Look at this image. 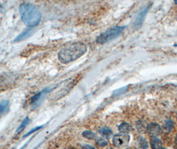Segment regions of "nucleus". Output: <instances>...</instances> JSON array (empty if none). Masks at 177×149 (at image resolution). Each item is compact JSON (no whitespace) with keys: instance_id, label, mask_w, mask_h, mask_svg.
I'll return each instance as SVG.
<instances>
[{"instance_id":"1","label":"nucleus","mask_w":177,"mask_h":149,"mask_svg":"<svg viewBox=\"0 0 177 149\" xmlns=\"http://www.w3.org/2000/svg\"><path fill=\"white\" fill-rule=\"evenodd\" d=\"M85 43L76 42L66 45L58 53V58L62 64H68L80 58L87 52Z\"/></svg>"},{"instance_id":"2","label":"nucleus","mask_w":177,"mask_h":149,"mask_svg":"<svg viewBox=\"0 0 177 149\" xmlns=\"http://www.w3.org/2000/svg\"><path fill=\"white\" fill-rule=\"evenodd\" d=\"M21 19L28 27L37 26L41 19V14L39 9L30 3H23L19 6Z\"/></svg>"},{"instance_id":"3","label":"nucleus","mask_w":177,"mask_h":149,"mask_svg":"<svg viewBox=\"0 0 177 149\" xmlns=\"http://www.w3.org/2000/svg\"><path fill=\"white\" fill-rule=\"evenodd\" d=\"M74 84V80H71V79H68V80H65L61 82L58 86H57L50 92V94L49 95L50 99L57 101L64 97L72 89Z\"/></svg>"},{"instance_id":"4","label":"nucleus","mask_w":177,"mask_h":149,"mask_svg":"<svg viewBox=\"0 0 177 149\" xmlns=\"http://www.w3.org/2000/svg\"><path fill=\"white\" fill-rule=\"evenodd\" d=\"M126 27H114L107 29L106 31L101 34L97 38L96 41L99 44H105L109 41H112L113 39L118 37Z\"/></svg>"},{"instance_id":"5","label":"nucleus","mask_w":177,"mask_h":149,"mask_svg":"<svg viewBox=\"0 0 177 149\" xmlns=\"http://www.w3.org/2000/svg\"><path fill=\"white\" fill-rule=\"evenodd\" d=\"M130 141L129 135L127 134H117L113 137V143L119 148H122L128 145Z\"/></svg>"},{"instance_id":"6","label":"nucleus","mask_w":177,"mask_h":149,"mask_svg":"<svg viewBox=\"0 0 177 149\" xmlns=\"http://www.w3.org/2000/svg\"><path fill=\"white\" fill-rule=\"evenodd\" d=\"M147 132L153 137H157L162 133V129L161 126L155 123H151L148 125Z\"/></svg>"},{"instance_id":"7","label":"nucleus","mask_w":177,"mask_h":149,"mask_svg":"<svg viewBox=\"0 0 177 149\" xmlns=\"http://www.w3.org/2000/svg\"><path fill=\"white\" fill-rule=\"evenodd\" d=\"M50 92V90L49 89H45L43 91H41V92L38 93L37 94L33 95V97L31 99V105L32 106L36 107L41 102V101L43 100V98L45 97L47 93Z\"/></svg>"},{"instance_id":"8","label":"nucleus","mask_w":177,"mask_h":149,"mask_svg":"<svg viewBox=\"0 0 177 149\" xmlns=\"http://www.w3.org/2000/svg\"><path fill=\"white\" fill-rule=\"evenodd\" d=\"M35 29L33 27L32 28H29L27 30H25V31H24L21 34H19L15 39L14 42H21L22 41H24L25 39L28 38L29 37H32L33 34L35 33Z\"/></svg>"},{"instance_id":"9","label":"nucleus","mask_w":177,"mask_h":149,"mask_svg":"<svg viewBox=\"0 0 177 149\" xmlns=\"http://www.w3.org/2000/svg\"><path fill=\"white\" fill-rule=\"evenodd\" d=\"M149 7H147V8L145 9L144 10H143L142 11H141V12L140 13V14H139V15L138 16V17H137V19H136V21H135V27L136 28L139 27L141 25H142L143 22V21H144V18H145V14H147V12L148 10H149Z\"/></svg>"},{"instance_id":"10","label":"nucleus","mask_w":177,"mask_h":149,"mask_svg":"<svg viewBox=\"0 0 177 149\" xmlns=\"http://www.w3.org/2000/svg\"><path fill=\"white\" fill-rule=\"evenodd\" d=\"M118 130L119 131V132H121L123 134H127L131 132L132 127L130 124L127 123H123L122 124L119 126Z\"/></svg>"},{"instance_id":"11","label":"nucleus","mask_w":177,"mask_h":149,"mask_svg":"<svg viewBox=\"0 0 177 149\" xmlns=\"http://www.w3.org/2000/svg\"><path fill=\"white\" fill-rule=\"evenodd\" d=\"M147 126L148 125L147 123V122H146L145 121L139 120L136 123V127L140 133H143L145 132V131H147Z\"/></svg>"},{"instance_id":"12","label":"nucleus","mask_w":177,"mask_h":149,"mask_svg":"<svg viewBox=\"0 0 177 149\" xmlns=\"http://www.w3.org/2000/svg\"><path fill=\"white\" fill-rule=\"evenodd\" d=\"M150 145L153 149H161L162 143L159 139L156 137H153L150 140Z\"/></svg>"},{"instance_id":"13","label":"nucleus","mask_w":177,"mask_h":149,"mask_svg":"<svg viewBox=\"0 0 177 149\" xmlns=\"http://www.w3.org/2000/svg\"><path fill=\"white\" fill-rule=\"evenodd\" d=\"M10 108V103L7 101L0 102V115L5 113L9 111Z\"/></svg>"},{"instance_id":"14","label":"nucleus","mask_w":177,"mask_h":149,"mask_svg":"<svg viewBox=\"0 0 177 149\" xmlns=\"http://www.w3.org/2000/svg\"><path fill=\"white\" fill-rule=\"evenodd\" d=\"M29 122H30L29 118L28 117H25V119H24V121L21 122V125L19 126V127L17 128V129L16 130V133H19V132H21V131H23V130L26 127V126H27V125L29 124Z\"/></svg>"},{"instance_id":"15","label":"nucleus","mask_w":177,"mask_h":149,"mask_svg":"<svg viewBox=\"0 0 177 149\" xmlns=\"http://www.w3.org/2000/svg\"><path fill=\"white\" fill-rule=\"evenodd\" d=\"M137 143H138L139 147L142 149H147L149 147V144L147 140L143 137H139L138 139V141H137Z\"/></svg>"},{"instance_id":"16","label":"nucleus","mask_w":177,"mask_h":149,"mask_svg":"<svg viewBox=\"0 0 177 149\" xmlns=\"http://www.w3.org/2000/svg\"><path fill=\"white\" fill-rule=\"evenodd\" d=\"M99 133L101 135L105 136V137H109V136L111 135L113 133L112 131L108 127H102V128L99 129Z\"/></svg>"},{"instance_id":"17","label":"nucleus","mask_w":177,"mask_h":149,"mask_svg":"<svg viewBox=\"0 0 177 149\" xmlns=\"http://www.w3.org/2000/svg\"><path fill=\"white\" fill-rule=\"evenodd\" d=\"M82 135L83 136V137H85V138H86L87 139H89V140L94 139L96 137V134L93 132H92V131H84Z\"/></svg>"},{"instance_id":"18","label":"nucleus","mask_w":177,"mask_h":149,"mask_svg":"<svg viewBox=\"0 0 177 149\" xmlns=\"http://www.w3.org/2000/svg\"><path fill=\"white\" fill-rule=\"evenodd\" d=\"M97 143L101 147H105L108 144V142L104 139H99L97 140Z\"/></svg>"},{"instance_id":"19","label":"nucleus","mask_w":177,"mask_h":149,"mask_svg":"<svg viewBox=\"0 0 177 149\" xmlns=\"http://www.w3.org/2000/svg\"><path fill=\"white\" fill-rule=\"evenodd\" d=\"M165 127L167 132H170V131L172 130V127H173V123H172V121H167L165 123Z\"/></svg>"},{"instance_id":"20","label":"nucleus","mask_w":177,"mask_h":149,"mask_svg":"<svg viewBox=\"0 0 177 149\" xmlns=\"http://www.w3.org/2000/svg\"><path fill=\"white\" fill-rule=\"evenodd\" d=\"M42 127H43V126H39V127H35V128H34V129H33L32 130H31L30 131H29V132H28L27 134L25 135L24 136V138L28 137L29 135H30L31 134H32L33 133L35 132V131H37V130H39V129H41V128H42Z\"/></svg>"},{"instance_id":"21","label":"nucleus","mask_w":177,"mask_h":149,"mask_svg":"<svg viewBox=\"0 0 177 149\" xmlns=\"http://www.w3.org/2000/svg\"><path fill=\"white\" fill-rule=\"evenodd\" d=\"M83 148L84 149H96L94 147H93L91 145H88V144H86V145L84 146Z\"/></svg>"},{"instance_id":"22","label":"nucleus","mask_w":177,"mask_h":149,"mask_svg":"<svg viewBox=\"0 0 177 149\" xmlns=\"http://www.w3.org/2000/svg\"><path fill=\"white\" fill-rule=\"evenodd\" d=\"M67 149H75V148H67Z\"/></svg>"},{"instance_id":"23","label":"nucleus","mask_w":177,"mask_h":149,"mask_svg":"<svg viewBox=\"0 0 177 149\" xmlns=\"http://www.w3.org/2000/svg\"><path fill=\"white\" fill-rule=\"evenodd\" d=\"M127 149H131V148H127Z\"/></svg>"},{"instance_id":"24","label":"nucleus","mask_w":177,"mask_h":149,"mask_svg":"<svg viewBox=\"0 0 177 149\" xmlns=\"http://www.w3.org/2000/svg\"><path fill=\"white\" fill-rule=\"evenodd\" d=\"M164 149H166V148H164Z\"/></svg>"}]
</instances>
